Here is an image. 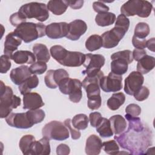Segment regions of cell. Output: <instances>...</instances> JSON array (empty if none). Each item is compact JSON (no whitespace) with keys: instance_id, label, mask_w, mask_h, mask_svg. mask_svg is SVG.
Instances as JSON below:
<instances>
[{"instance_id":"1","label":"cell","mask_w":155,"mask_h":155,"mask_svg":"<svg viewBox=\"0 0 155 155\" xmlns=\"http://www.w3.org/2000/svg\"><path fill=\"white\" fill-rule=\"evenodd\" d=\"M114 138L121 148L132 154H145L148 147L152 144V132L147 127L142 130L128 128L125 132L116 135Z\"/></svg>"},{"instance_id":"2","label":"cell","mask_w":155,"mask_h":155,"mask_svg":"<svg viewBox=\"0 0 155 155\" xmlns=\"http://www.w3.org/2000/svg\"><path fill=\"white\" fill-rule=\"evenodd\" d=\"M50 53L53 58L61 65L75 67L82 65L85 61V54L79 51H71L60 45L52 46Z\"/></svg>"},{"instance_id":"3","label":"cell","mask_w":155,"mask_h":155,"mask_svg":"<svg viewBox=\"0 0 155 155\" xmlns=\"http://www.w3.org/2000/svg\"><path fill=\"white\" fill-rule=\"evenodd\" d=\"M21 98L13 94L12 88L6 86L1 81L0 87V117H7L13 109L16 108L21 105Z\"/></svg>"},{"instance_id":"4","label":"cell","mask_w":155,"mask_h":155,"mask_svg":"<svg viewBox=\"0 0 155 155\" xmlns=\"http://www.w3.org/2000/svg\"><path fill=\"white\" fill-rule=\"evenodd\" d=\"M46 26L42 23L25 22L16 27L14 32L25 43L30 42L45 35Z\"/></svg>"},{"instance_id":"5","label":"cell","mask_w":155,"mask_h":155,"mask_svg":"<svg viewBox=\"0 0 155 155\" xmlns=\"http://www.w3.org/2000/svg\"><path fill=\"white\" fill-rule=\"evenodd\" d=\"M152 10L153 5L148 1L130 0L122 5L120 12L126 17L137 15L145 18L150 15Z\"/></svg>"},{"instance_id":"6","label":"cell","mask_w":155,"mask_h":155,"mask_svg":"<svg viewBox=\"0 0 155 155\" xmlns=\"http://www.w3.org/2000/svg\"><path fill=\"white\" fill-rule=\"evenodd\" d=\"M18 12L26 19L35 18L41 22L46 21L49 17V12L44 3L31 2L22 5Z\"/></svg>"},{"instance_id":"7","label":"cell","mask_w":155,"mask_h":155,"mask_svg":"<svg viewBox=\"0 0 155 155\" xmlns=\"http://www.w3.org/2000/svg\"><path fill=\"white\" fill-rule=\"evenodd\" d=\"M42 134L49 139L64 140L69 137V130L65 124L58 120H52L45 125Z\"/></svg>"},{"instance_id":"8","label":"cell","mask_w":155,"mask_h":155,"mask_svg":"<svg viewBox=\"0 0 155 155\" xmlns=\"http://www.w3.org/2000/svg\"><path fill=\"white\" fill-rule=\"evenodd\" d=\"M122 77L110 72L107 76H103L99 81L100 88L105 92H117L122 88Z\"/></svg>"},{"instance_id":"9","label":"cell","mask_w":155,"mask_h":155,"mask_svg":"<svg viewBox=\"0 0 155 155\" xmlns=\"http://www.w3.org/2000/svg\"><path fill=\"white\" fill-rule=\"evenodd\" d=\"M124 30L114 26L111 30L104 32L101 38L102 47L105 48H112L117 46L126 33Z\"/></svg>"},{"instance_id":"10","label":"cell","mask_w":155,"mask_h":155,"mask_svg":"<svg viewBox=\"0 0 155 155\" xmlns=\"http://www.w3.org/2000/svg\"><path fill=\"white\" fill-rule=\"evenodd\" d=\"M7 124L12 127L21 129H27L34 125L30 120L27 112L25 113H11L5 117Z\"/></svg>"},{"instance_id":"11","label":"cell","mask_w":155,"mask_h":155,"mask_svg":"<svg viewBox=\"0 0 155 155\" xmlns=\"http://www.w3.org/2000/svg\"><path fill=\"white\" fill-rule=\"evenodd\" d=\"M144 81L143 75L138 71H133L125 78L124 91L128 95L134 94L142 86Z\"/></svg>"},{"instance_id":"12","label":"cell","mask_w":155,"mask_h":155,"mask_svg":"<svg viewBox=\"0 0 155 155\" xmlns=\"http://www.w3.org/2000/svg\"><path fill=\"white\" fill-rule=\"evenodd\" d=\"M105 61V58L102 54L91 53L85 54V61L83 65L86 68V70L82 71V73L87 74L92 71L100 70L104 66Z\"/></svg>"},{"instance_id":"13","label":"cell","mask_w":155,"mask_h":155,"mask_svg":"<svg viewBox=\"0 0 155 155\" xmlns=\"http://www.w3.org/2000/svg\"><path fill=\"white\" fill-rule=\"evenodd\" d=\"M68 72L62 68L57 70H50L44 77L46 86L51 89H55L58 87L59 83L64 78H68Z\"/></svg>"},{"instance_id":"14","label":"cell","mask_w":155,"mask_h":155,"mask_svg":"<svg viewBox=\"0 0 155 155\" xmlns=\"http://www.w3.org/2000/svg\"><path fill=\"white\" fill-rule=\"evenodd\" d=\"M68 32V24L65 22H53L46 26L45 35L50 39H56L66 37Z\"/></svg>"},{"instance_id":"15","label":"cell","mask_w":155,"mask_h":155,"mask_svg":"<svg viewBox=\"0 0 155 155\" xmlns=\"http://www.w3.org/2000/svg\"><path fill=\"white\" fill-rule=\"evenodd\" d=\"M87 30L86 22L81 19H76L68 24V32L66 38L71 41H77Z\"/></svg>"},{"instance_id":"16","label":"cell","mask_w":155,"mask_h":155,"mask_svg":"<svg viewBox=\"0 0 155 155\" xmlns=\"http://www.w3.org/2000/svg\"><path fill=\"white\" fill-rule=\"evenodd\" d=\"M22 39L14 32L9 33L5 37L4 42V54L8 56L12 59L13 52L18 49L21 44Z\"/></svg>"},{"instance_id":"17","label":"cell","mask_w":155,"mask_h":155,"mask_svg":"<svg viewBox=\"0 0 155 155\" xmlns=\"http://www.w3.org/2000/svg\"><path fill=\"white\" fill-rule=\"evenodd\" d=\"M44 105L41 95L37 93L30 92L23 97V108L28 110H37Z\"/></svg>"},{"instance_id":"18","label":"cell","mask_w":155,"mask_h":155,"mask_svg":"<svg viewBox=\"0 0 155 155\" xmlns=\"http://www.w3.org/2000/svg\"><path fill=\"white\" fill-rule=\"evenodd\" d=\"M31 75V73L29 67L27 65H21L11 70L10 78L13 84L19 85Z\"/></svg>"},{"instance_id":"19","label":"cell","mask_w":155,"mask_h":155,"mask_svg":"<svg viewBox=\"0 0 155 155\" xmlns=\"http://www.w3.org/2000/svg\"><path fill=\"white\" fill-rule=\"evenodd\" d=\"M50 139L44 137L35 140L32 145L29 155H48L50 154Z\"/></svg>"},{"instance_id":"20","label":"cell","mask_w":155,"mask_h":155,"mask_svg":"<svg viewBox=\"0 0 155 155\" xmlns=\"http://www.w3.org/2000/svg\"><path fill=\"white\" fill-rule=\"evenodd\" d=\"M102 142L100 137L95 134L90 135L86 140L85 151L88 155H97L101 153Z\"/></svg>"},{"instance_id":"21","label":"cell","mask_w":155,"mask_h":155,"mask_svg":"<svg viewBox=\"0 0 155 155\" xmlns=\"http://www.w3.org/2000/svg\"><path fill=\"white\" fill-rule=\"evenodd\" d=\"M12 59L16 64H32L35 62L36 57L34 53L27 50H19L15 52Z\"/></svg>"},{"instance_id":"22","label":"cell","mask_w":155,"mask_h":155,"mask_svg":"<svg viewBox=\"0 0 155 155\" xmlns=\"http://www.w3.org/2000/svg\"><path fill=\"white\" fill-rule=\"evenodd\" d=\"M68 6L69 1L65 0H51L47 5L48 10L55 15H61L64 13Z\"/></svg>"},{"instance_id":"23","label":"cell","mask_w":155,"mask_h":155,"mask_svg":"<svg viewBox=\"0 0 155 155\" xmlns=\"http://www.w3.org/2000/svg\"><path fill=\"white\" fill-rule=\"evenodd\" d=\"M155 66V58L146 54L137 64V71L145 74L151 71Z\"/></svg>"},{"instance_id":"24","label":"cell","mask_w":155,"mask_h":155,"mask_svg":"<svg viewBox=\"0 0 155 155\" xmlns=\"http://www.w3.org/2000/svg\"><path fill=\"white\" fill-rule=\"evenodd\" d=\"M109 120L114 134L119 135L124 132L127 128V122L123 116L119 114L114 115L109 119Z\"/></svg>"},{"instance_id":"25","label":"cell","mask_w":155,"mask_h":155,"mask_svg":"<svg viewBox=\"0 0 155 155\" xmlns=\"http://www.w3.org/2000/svg\"><path fill=\"white\" fill-rule=\"evenodd\" d=\"M33 51L38 61L47 62L50 58V54L47 47L40 43L35 44L33 46Z\"/></svg>"},{"instance_id":"26","label":"cell","mask_w":155,"mask_h":155,"mask_svg":"<svg viewBox=\"0 0 155 155\" xmlns=\"http://www.w3.org/2000/svg\"><path fill=\"white\" fill-rule=\"evenodd\" d=\"M38 84L39 79L36 74H33L20 84L18 88L21 94L24 95L26 93H30L33 88H36Z\"/></svg>"},{"instance_id":"27","label":"cell","mask_w":155,"mask_h":155,"mask_svg":"<svg viewBox=\"0 0 155 155\" xmlns=\"http://www.w3.org/2000/svg\"><path fill=\"white\" fill-rule=\"evenodd\" d=\"M125 101V96L122 92L113 93L107 101V106L111 110H116L122 105Z\"/></svg>"},{"instance_id":"28","label":"cell","mask_w":155,"mask_h":155,"mask_svg":"<svg viewBox=\"0 0 155 155\" xmlns=\"http://www.w3.org/2000/svg\"><path fill=\"white\" fill-rule=\"evenodd\" d=\"M116 19V15L113 13L105 12L97 14L95 17V22L99 26L105 27L112 25Z\"/></svg>"},{"instance_id":"29","label":"cell","mask_w":155,"mask_h":155,"mask_svg":"<svg viewBox=\"0 0 155 155\" xmlns=\"http://www.w3.org/2000/svg\"><path fill=\"white\" fill-rule=\"evenodd\" d=\"M96 131L102 137H109L113 135L109 119L103 117L100 124L96 127Z\"/></svg>"},{"instance_id":"30","label":"cell","mask_w":155,"mask_h":155,"mask_svg":"<svg viewBox=\"0 0 155 155\" xmlns=\"http://www.w3.org/2000/svg\"><path fill=\"white\" fill-rule=\"evenodd\" d=\"M35 140V137L31 134L24 135L21 138L19 143V147L22 154L29 155L32 145Z\"/></svg>"},{"instance_id":"31","label":"cell","mask_w":155,"mask_h":155,"mask_svg":"<svg viewBox=\"0 0 155 155\" xmlns=\"http://www.w3.org/2000/svg\"><path fill=\"white\" fill-rule=\"evenodd\" d=\"M128 63L122 59H117L112 60L111 66V72L117 75H122L128 70Z\"/></svg>"},{"instance_id":"32","label":"cell","mask_w":155,"mask_h":155,"mask_svg":"<svg viewBox=\"0 0 155 155\" xmlns=\"http://www.w3.org/2000/svg\"><path fill=\"white\" fill-rule=\"evenodd\" d=\"M102 47V39L98 35H93L88 38L85 41V47L90 51L99 50Z\"/></svg>"},{"instance_id":"33","label":"cell","mask_w":155,"mask_h":155,"mask_svg":"<svg viewBox=\"0 0 155 155\" xmlns=\"http://www.w3.org/2000/svg\"><path fill=\"white\" fill-rule=\"evenodd\" d=\"M89 120L87 116L85 114H78L75 115L72 120L71 124L73 127L79 130H83L87 128Z\"/></svg>"},{"instance_id":"34","label":"cell","mask_w":155,"mask_h":155,"mask_svg":"<svg viewBox=\"0 0 155 155\" xmlns=\"http://www.w3.org/2000/svg\"><path fill=\"white\" fill-rule=\"evenodd\" d=\"M69 99L73 103H78L80 102L82 97V82L78 79H74V86L68 94Z\"/></svg>"},{"instance_id":"35","label":"cell","mask_w":155,"mask_h":155,"mask_svg":"<svg viewBox=\"0 0 155 155\" xmlns=\"http://www.w3.org/2000/svg\"><path fill=\"white\" fill-rule=\"evenodd\" d=\"M150 29L149 25L145 22H139L134 28V36L140 39H145L150 34Z\"/></svg>"},{"instance_id":"36","label":"cell","mask_w":155,"mask_h":155,"mask_svg":"<svg viewBox=\"0 0 155 155\" xmlns=\"http://www.w3.org/2000/svg\"><path fill=\"white\" fill-rule=\"evenodd\" d=\"M125 117L128 122L129 128L135 130H142L145 127L139 117L133 116L128 114H126Z\"/></svg>"},{"instance_id":"37","label":"cell","mask_w":155,"mask_h":155,"mask_svg":"<svg viewBox=\"0 0 155 155\" xmlns=\"http://www.w3.org/2000/svg\"><path fill=\"white\" fill-rule=\"evenodd\" d=\"M27 113L30 120L34 125L42 122L45 116L44 111L39 108L37 110H29Z\"/></svg>"},{"instance_id":"38","label":"cell","mask_w":155,"mask_h":155,"mask_svg":"<svg viewBox=\"0 0 155 155\" xmlns=\"http://www.w3.org/2000/svg\"><path fill=\"white\" fill-rule=\"evenodd\" d=\"M102 148L104 151L108 154L116 155L119 153V147L114 140L104 142L102 143Z\"/></svg>"},{"instance_id":"39","label":"cell","mask_w":155,"mask_h":155,"mask_svg":"<svg viewBox=\"0 0 155 155\" xmlns=\"http://www.w3.org/2000/svg\"><path fill=\"white\" fill-rule=\"evenodd\" d=\"M74 79L66 78L63 79L58 84L61 92L64 94H69L74 86Z\"/></svg>"},{"instance_id":"40","label":"cell","mask_w":155,"mask_h":155,"mask_svg":"<svg viewBox=\"0 0 155 155\" xmlns=\"http://www.w3.org/2000/svg\"><path fill=\"white\" fill-rule=\"evenodd\" d=\"M117 59L125 61L128 63V64H131L133 61L132 51L128 50H125L116 52L113 54H111V60H114Z\"/></svg>"},{"instance_id":"41","label":"cell","mask_w":155,"mask_h":155,"mask_svg":"<svg viewBox=\"0 0 155 155\" xmlns=\"http://www.w3.org/2000/svg\"><path fill=\"white\" fill-rule=\"evenodd\" d=\"M47 68L46 62L38 61L31 65L29 67L30 71L31 74H43Z\"/></svg>"},{"instance_id":"42","label":"cell","mask_w":155,"mask_h":155,"mask_svg":"<svg viewBox=\"0 0 155 155\" xmlns=\"http://www.w3.org/2000/svg\"><path fill=\"white\" fill-rule=\"evenodd\" d=\"M116 20V27L120 28L126 31H128L130 27V20L128 18H127L125 15L120 14L117 17Z\"/></svg>"},{"instance_id":"43","label":"cell","mask_w":155,"mask_h":155,"mask_svg":"<svg viewBox=\"0 0 155 155\" xmlns=\"http://www.w3.org/2000/svg\"><path fill=\"white\" fill-rule=\"evenodd\" d=\"M150 94L149 89L145 86H142L134 94V97L138 101H143L148 98Z\"/></svg>"},{"instance_id":"44","label":"cell","mask_w":155,"mask_h":155,"mask_svg":"<svg viewBox=\"0 0 155 155\" xmlns=\"http://www.w3.org/2000/svg\"><path fill=\"white\" fill-rule=\"evenodd\" d=\"M10 58L5 54L1 55L0 58V64L1 68L0 72L2 74L6 73L10 68L12 64L10 61Z\"/></svg>"},{"instance_id":"45","label":"cell","mask_w":155,"mask_h":155,"mask_svg":"<svg viewBox=\"0 0 155 155\" xmlns=\"http://www.w3.org/2000/svg\"><path fill=\"white\" fill-rule=\"evenodd\" d=\"M64 124L65 125V126L68 128V130L70 131V132L71 133V138L73 139L76 140V139H78L80 138V137L81 136V132L79 131V130L74 128L71 125V120L70 118L64 120Z\"/></svg>"},{"instance_id":"46","label":"cell","mask_w":155,"mask_h":155,"mask_svg":"<svg viewBox=\"0 0 155 155\" xmlns=\"http://www.w3.org/2000/svg\"><path fill=\"white\" fill-rule=\"evenodd\" d=\"M9 20L12 25L16 27L20 25L21 24L26 22V19L24 18L18 12L12 14L10 16Z\"/></svg>"},{"instance_id":"47","label":"cell","mask_w":155,"mask_h":155,"mask_svg":"<svg viewBox=\"0 0 155 155\" xmlns=\"http://www.w3.org/2000/svg\"><path fill=\"white\" fill-rule=\"evenodd\" d=\"M126 114L133 116H138L141 113V108L136 104H130L125 108Z\"/></svg>"},{"instance_id":"48","label":"cell","mask_w":155,"mask_h":155,"mask_svg":"<svg viewBox=\"0 0 155 155\" xmlns=\"http://www.w3.org/2000/svg\"><path fill=\"white\" fill-rule=\"evenodd\" d=\"M103 117L99 112H93L89 115V121L93 127H96L101 122Z\"/></svg>"},{"instance_id":"49","label":"cell","mask_w":155,"mask_h":155,"mask_svg":"<svg viewBox=\"0 0 155 155\" xmlns=\"http://www.w3.org/2000/svg\"><path fill=\"white\" fill-rule=\"evenodd\" d=\"M102 104V99L101 96L88 99V107L91 110H97L100 108Z\"/></svg>"},{"instance_id":"50","label":"cell","mask_w":155,"mask_h":155,"mask_svg":"<svg viewBox=\"0 0 155 155\" xmlns=\"http://www.w3.org/2000/svg\"><path fill=\"white\" fill-rule=\"evenodd\" d=\"M93 8L95 12L99 13L108 12L109 10V7L105 5L103 2L95 1L93 4Z\"/></svg>"},{"instance_id":"51","label":"cell","mask_w":155,"mask_h":155,"mask_svg":"<svg viewBox=\"0 0 155 155\" xmlns=\"http://www.w3.org/2000/svg\"><path fill=\"white\" fill-rule=\"evenodd\" d=\"M146 39H140L135 36H133L132 38V44L136 48L144 49L146 47Z\"/></svg>"},{"instance_id":"52","label":"cell","mask_w":155,"mask_h":155,"mask_svg":"<svg viewBox=\"0 0 155 155\" xmlns=\"http://www.w3.org/2000/svg\"><path fill=\"white\" fill-rule=\"evenodd\" d=\"M132 54L133 60L138 62L140 59H142L144 56L147 54V51L144 49L134 48L132 52Z\"/></svg>"},{"instance_id":"53","label":"cell","mask_w":155,"mask_h":155,"mask_svg":"<svg viewBox=\"0 0 155 155\" xmlns=\"http://www.w3.org/2000/svg\"><path fill=\"white\" fill-rule=\"evenodd\" d=\"M70 153V147L64 143L59 145L56 148V153L59 155H68Z\"/></svg>"},{"instance_id":"54","label":"cell","mask_w":155,"mask_h":155,"mask_svg":"<svg viewBox=\"0 0 155 155\" xmlns=\"http://www.w3.org/2000/svg\"><path fill=\"white\" fill-rule=\"evenodd\" d=\"M84 1H69V6L73 9H79L83 6Z\"/></svg>"},{"instance_id":"55","label":"cell","mask_w":155,"mask_h":155,"mask_svg":"<svg viewBox=\"0 0 155 155\" xmlns=\"http://www.w3.org/2000/svg\"><path fill=\"white\" fill-rule=\"evenodd\" d=\"M154 43L155 39L154 38H152L146 42V47L148 48L151 51H154Z\"/></svg>"}]
</instances>
